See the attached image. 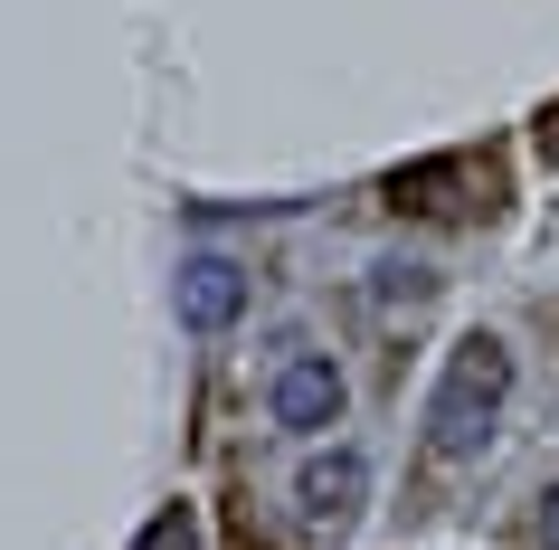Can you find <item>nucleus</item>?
I'll use <instances>...</instances> for the list:
<instances>
[{"mask_svg": "<svg viewBox=\"0 0 559 550\" xmlns=\"http://www.w3.org/2000/svg\"><path fill=\"white\" fill-rule=\"evenodd\" d=\"M502 399H512V342L502 332H465L437 371V399H427V456H445V465L484 456Z\"/></svg>", "mask_w": 559, "mask_h": 550, "instance_id": "obj_1", "label": "nucleus"}, {"mask_svg": "<svg viewBox=\"0 0 559 550\" xmlns=\"http://www.w3.org/2000/svg\"><path fill=\"white\" fill-rule=\"evenodd\" d=\"M265 408H275V428L323 436V428H342V408H352V379H342V361H332V351H295V361L275 371V389H265Z\"/></svg>", "mask_w": 559, "mask_h": 550, "instance_id": "obj_2", "label": "nucleus"}, {"mask_svg": "<svg viewBox=\"0 0 559 550\" xmlns=\"http://www.w3.org/2000/svg\"><path fill=\"white\" fill-rule=\"evenodd\" d=\"M171 304H180L190 332H228V323L247 314V276H237V257H180Z\"/></svg>", "mask_w": 559, "mask_h": 550, "instance_id": "obj_3", "label": "nucleus"}, {"mask_svg": "<svg viewBox=\"0 0 559 550\" xmlns=\"http://www.w3.org/2000/svg\"><path fill=\"white\" fill-rule=\"evenodd\" d=\"M295 503H304V522H323V531H342V522L370 503V465L352 456V446H332V456H313L295 475Z\"/></svg>", "mask_w": 559, "mask_h": 550, "instance_id": "obj_4", "label": "nucleus"}, {"mask_svg": "<svg viewBox=\"0 0 559 550\" xmlns=\"http://www.w3.org/2000/svg\"><path fill=\"white\" fill-rule=\"evenodd\" d=\"M465 180V162H417V172H389V209H455L445 190Z\"/></svg>", "mask_w": 559, "mask_h": 550, "instance_id": "obj_5", "label": "nucleus"}, {"mask_svg": "<svg viewBox=\"0 0 559 550\" xmlns=\"http://www.w3.org/2000/svg\"><path fill=\"white\" fill-rule=\"evenodd\" d=\"M133 550H200V513H190V503H162V513L143 522V541Z\"/></svg>", "mask_w": 559, "mask_h": 550, "instance_id": "obj_6", "label": "nucleus"}, {"mask_svg": "<svg viewBox=\"0 0 559 550\" xmlns=\"http://www.w3.org/2000/svg\"><path fill=\"white\" fill-rule=\"evenodd\" d=\"M427 294H437V285H427V266H380V304H389V314H399V304L417 314Z\"/></svg>", "mask_w": 559, "mask_h": 550, "instance_id": "obj_7", "label": "nucleus"}, {"mask_svg": "<svg viewBox=\"0 0 559 550\" xmlns=\"http://www.w3.org/2000/svg\"><path fill=\"white\" fill-rule=\"evenodd\" d=\"M540 550H559V484L540 493Z\"/></svg>", "mask_w": 559, "mask_h": 550, "instance_id": "obj_8", "label": "nucleus"}]
</instances>
